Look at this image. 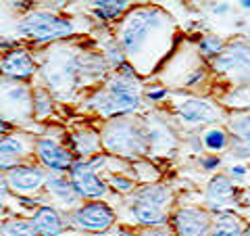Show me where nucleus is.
Returning a JSON list of instances; mask_svg holds the SVG:
<instances>
[{
    "instance_id": "1",
    "label": "nucleus",
    "mask_w": 250,
    "mask_h": 236,
    "mask_svg": "<svg viewBox=\"0 0 250 236\" xmlns=\"http://www.w3.org/2000/svg\"><path fill=\"white\" fill-rule=\"evenodd\" d=\"M136 73L129 65L119 67V73L113 75L103 90L90 98V105L104 117H117L134 113L140 107V92L136 88Z\"/></svg>"
},
{
    "instance_id": "2",
    "label": "nucleus",
    "mask_w": 250,
    "mask_h": 236,
    "mask_svg": "<svg viewBox=\"0 0 250 236\" xmlns=\"http://www.w3.org/2000/svg\"><path fill=\"white\" fill-rule=\"evenodd\" d=\"M171 25V19L159 9H138L123 23L119 34V46L123 52H127L131 59L140 57L148 50L152 42V34L167 31Z\"/></svg>"
},
{
    "instance_id": "3",
    "label": "nucleus",
    "mask_w": 250,
    "mask_h": 236,
    "mask_svg": "<svg viewBox=\"0 0 250 236\" xmlns=\"http://www.w3.org/2000/svg\"><path fill=\"white\" fill-rule=\"evenodd\" d=\"M90 61H94V57H82L71 50L52 52V57L44 65V80L48 88L61 96H67V90L77 88L80 77L88 73Z\"/></svg>"
},
{
    "instance_id": "4",
    "label": "nucleus",
    "mask_w": 250,
    "mask_h": 236,
    "mask_svg": "<svg viewBox=\"0 0 250 236\" xmlns=\"http://www.w3.org/2000/svg\"><path fill=\"white\" fill-rule=\"evenodd\" d=\"M171 201V192L161 184L144 186L134 194L131 201V215L140 226L156 228L165 226L167 222V207Z\"/></svg>"
},
{
    "instance_id": "5",
    "label": "nucleus",
    "mask_w": 250,
    "mask_h": 236,
    "mask_svg": "<svg viewBox=\"0 0 250 236\" xmlns=\"http://www.w3.org/2000/svg\"><path fill=\"white\" fill-rule=\"evenodd\" d=\"M103 144L119 157H142L148 146L146 130L129 119H115L104 128Z\"/></svg>"
},
{
    "instance_id": "6",
    "label": "nucleus",
    "mask_w": 250,
    "mask_h": 236,
    "mask_svg": "<svg viewBox=\"0 0 250 236\" xmlns=\"http://www.w3.org/2000/svg\"><path fill=\"white\" fill-rule=\"evenodd\" d=\"M17 31L34 42H50V40L69 38L75 31V27L69 19L59 17V15H54V13L34 11L19 21Z\"/></svg>"
},
{
    "instance_id": "7",
    "label": "nucleus",
    "mask_w": 250,
    "mask_h": 236,
    "mask_svg": "<svg viewBox=\"0 0 250 236\" xmlns=\"http://www.w3.org/2000/svg\"><path fill=\"white\" fill-rule=\"evenodd\" d=\"M34 111V100L31 92L23 82H15L9 77L0 80V117L4 121L13 123H25Z\"/></svg>"
},
{
    "instance_id": "8",
    "label": "nucleus",
    "mask_w": 250,
    "mask_h": 236,
    "mask_svg": "<svg viewBox=\"0 0 250 236\" xmlns=\"http://www.w3.org/2000/svg\"><path fill=\"white\" fill-rule=\"evenodd\" d=\"M73 226H77L83 232L90 234H103L111 230L115 224V211L111 205H106L103 201H88L85 205L77 207L71 215Z\"/></svg>"
},
{
    "instance_id": "9",
    "label": "nucleus",
    "mask_w": 250,
    "mask_h": 236,
    "mask_svg": "<svg viewBox=\"0 0 250 236\" xmlns=\"http://www.w3.org/2000/svg\"><path fill=\"white\" fill-rule=\"evenodd\" d=\"M69 180H71L75 192L80 194V199L96 201V199H103L108 190L106 184L98 178L96 169L88 161H75L71 165V169H69Z\"/></svg>"
},
{
    "instance_id": "10",
    "label": "nucleus",
    "mask_w": 250,
    "mask_h": 236,
    "mask_svg": "<svg viewBox=\"0 0 250 236\" xmlns=\"http://www.w3.org/2000/svg\"><path fill=\"white\" fill-rule=\"evenodd\" d=\"M171 224H173L175 236H210L213 219L208 211L200 207H182L173 213Z\"/></svg>"
},
{
    "instance_id": "11",
    "label": "nucleus",
    "mask_w": 250,
    "mask_h": 236,
    "mask_svg": "<svg viewBox=\"0 0 250 236\" xmlns=\"http://www.w3.org/2000/svg\"><path fill=\"white\" fill-rule=\"evenodd\" d=\"M213 69L219 73H242L244 80H250V44L233 42L219 57L213 59Z\"/></svg>"
},
{
    "instance_id": "12",
    "label": "nucleus",
    "mask_w": 250,
    "mask_h": 236,
    "mask_svg": "<svg viewBox=\"0 0 250 236\" xmlns=\"http://www.w3.org/2000/svg\"><path fill=\"white\" fill-rule=\"evenodd\" d=\"M46 171L36 165H17L6 171V182L9 188L19 194H36L42 186H46Z\"/></svg>"
},
{
    "instance_id": "13",
    "label": "nucleus",
    "mask_w": 250,
    "mask_h": 236,
    "mask_svg": "<svg viewBox=\"0 0 250 236\" xmlns=\"http://www.w3.org/2000/svg\"><path fill=\"white\" fill-rule=\"evenodd\" d=\"M36 157L40 159L42 165H46L48 169H52L54 174H61V171L71 169L73 155L62 148L59 142H54L50 138H38L36 140Z\"/></svg>"
},
{
    "instance_id": "14",
    "label": "nucleus",
    "mask_w": 250,
    "mask_h": 236,
    "mask_svg": "<svg viewBox=\"0 0 250 236\" xmlns=\"http://www.w3.org/2000/svg\"><path fill=\"white\" fill-rule=\"evenodd\" d=\"M0 73L15 82H27L36 73V61L23 48L9 50L0 59Z\"/></svg>"
},
{
    "instance_id": "15",
    "label": "nucleus",
    "mask_w": 250,
    "mask_h": 236,
    "mask_svg": "<svg viewBox=\"0 0 250 236\" xmlns=\"http://www.w3.org/2000/svg\"><path fill=\"white\" fill-rule=\"evenodd\" d=\"M175 115L179 117L182 121L186 123H215L219 121V109L215 105H210L208 100H202V98H190V100H184L175 107Z\"/></svg>"
},
{
    "instance_id": "16",
    "label": "nucleus",
    "mask_w": 250,
    "mask_h": 236,
    "mask_svg": "<svg viewBox=\"0 0 250 236\" xmlns=\"http://www.w3.org/2000/svg\"><path fill=\"white\" fill-rule=\"evenodd\" d=\"M31 222H34L38 236H62L67 232V222L62 219L59 211L50 205L38 207L34 217H31Z\"/></svg>"
},
{
    "instance_id": "17",
    "label": "nucleus",
    "mask_w": 250,
    "mask_h": 236,
    "mask_svg": "<svg viewBox=\"0 0 250 236\" xmlns=\"http://www.w3.org/2000/svg\"><path fill=\"white\" fill-rule=\"evenodd\" d=\"M233 196H236V188H233L231 180L223 174L215 176L207 186V199L210 203V209L219 211V213H223L225 203L233 201Z\"/></svg>"
},
{
    "instance_id": "18",
    "label": "nucleus",
    "mask_w": 250,
    "mask_h": 236,
    "mask_svg": "<svg viewBox=\"0 0 250 236\" xmlns=\"http://www.w3.org/2000/svg\"><path fill=\"white\" fill-rule=\"evenodd\" d=\"M23 157H25V142L21 136H4L0 138V169L9 171L17 165H23Z\"/></svg>"
},
{
    "instance_id": "19",
    "label": "nucleus",
    "mask_w": 250,
    "mask_h": 236,
    "mask_svg": "<svg viewBox=\"0 0 250 236\" xmlns=\"http://www.w3.org/2000/svg\"><path fill=\"white\" fill-rule=\"evenodd\" d=\"M46 188H48V192L65 207H75V203L80 201V194L75 192L71 180L62 178L61 174H54L46 180Z\"/></svg>"
},
{
    "instance_id": "20",
    "label": "nucleus",
    "mask_w": 250,
    "mask_h": 236,
    "mask_svg": "<svg viewBox=\"0 0 250 236\" xmlns=\"http://www.w3.org/2000/svg\"><path fill=\"white\" fill-rule=\"evenodd\" d=\"M244 224L238 215L229 213V211H223L213 219V226H210V236H242L244 234Z\"/></svg>"
},
{
    "instance_id": "21",
    "label": "nucleus",
    "mask_w": 250,
    "mask_h": 236,
    "mask_svg": "<svg viewBox=\"0 0 250 236\" xmlns=\"http://www.w3.org/2000/svg\"><path fill=\"white\" fill-rule=\"evenodd\" d=\"M0 236H38V232L31 219L11 217L0 224Z\"/></svg>"
},
{
    "instance_id": "22",
    "label": "nucleus",
    "mask_w": 250,
    "mask_h": 236,
    "mask_svg": "<svg viewBox=\"0 0 250 236\" xmlns=\"http://www.w3.org/2000/svg\"><path fill=\"white\" fill-rule=\"evenodd\" d=\"M229 130L236 136V142L250 148V113H242L229 119Z\"/></svg>"
},
{
    "instance_id": "23",
    "label": "nucleus",
    "mask_w": 250,
    "mask_h": 236,
    "mask_svg": "<svg viewBox=\"0 0 250 236\" xmlns=\"http://www.w3.org/2000/svg\"><path fill=\"white\" fill-rule=\"evenodd\" d=\"M129 2H125V0H111V2H92V9H94V15H98L100 19H115L119 17L121 13L127 11Z\"/></svg>"
},
{
    "instance_id": "24",
    "label": "nucleus",
    "mask_w": 250,
    "mask_h": 236,
    "mask_svg": "<svg viewBox=\"0 0 250 236\" xmlns=\"http://www.w3.org/2000/svg\"><path fill=\"white\" fill-rule=\"evenodd\" d=\"M229 144V136L228 132L221 128H208L202 132V146L208 151H223Z\"/></svg>"
},
{
    "instance_id": "25",
    "label": "nucleus",
    "mask_w": 250,
    "mask_h": 236,
    "mask_svg": "<svg viewBox=\"0 0 250 236\" xmlns=\"http://www.w3.org/2000/svg\"><path fill=\"white\" fill-rule=\"evenodd\" d=\"M73 148L80 155H92L100 148V140L94 132H77L73 134Z\"/></svg>"
},
{
    "instance_id": "26",
    "label": "nucleus",
    "mask_w": 250,
    "mask_h": 236,
    "mask_svg": "<svg viewBox=\"0 0 250 236\" xmlns=\"http://www.w3.org/2000/svg\"><path fill=\"white\" fill-rule=\"evenodd\" d=\"M198 48H200V52L205 54V57L215 59V57H219V54L223 52V40L219 36H205V38H200Z\"/></svg>"
},
{
    "instance_id": "27",
    "label": "nucleus",
    "mask_w": 250,
    "mask_h": 236,
    "mask_svg": "<svg viewBox=\"0 0 250 236\" xmlns=\"http://www.w3.org/2000/svg\"><path fill=\"white\" fill-rule=\"evenodd\" d=\"M31 100H34V113L36 117H46L50 111H52V103L48 98V92H46L44 88H36L34 94H31Z\"/></svg>"
},
{
    "instance_id": "28",
    "label": "nucleus",
    "mask_w": 250,
    "mask_h": 236,
    "mask_svg": "<svg viewBox=\"0 0 250 236\" xmlns=\"http://www.w3.org/2000/svg\"><path fill=\"white\" fill-rule=\"evenodd\" d=\"M108 184L119 192H131L134 190V182L125 176H108Z\"/></svg>"
},
{
    "instance_id": "29",
    "label": "nucleus",
    "mask_w": 250,
    "mask_h": 236,
    "mask_svg": "<svg viewBox=\"0 0 250 236\" xmlns=\"http://www.w3.org/2000/svg\"><path fill=\"white\" fill-rule=\"evenodd\" d=\"M9 182H6V174H0V213L6 211V199H9Z\"/></svg>"
},
{
    "instance_id": "30",
    "label": "nucleus",
    "mask_w": 250,
    "mask_h": 236,
    "mask_svg": "<svg viewBox=\"0 0 250 236\" xmlns=\"http://www.w3.org/2000/svg\"><path fill=\"white\" fill-rule=\"evenodd\" d=\"M219 165H221V159L215 155H208V157H200V167L202 169H207V171H213L217 169Z\"/></svg>"
},
{
    "instance_id": "31",
    "label": "nucleus",
    "mask_w": 250,
    "mask_h": 236,
    "mask_svg": "<svg viewBox=\"0 0 250 236\" xmlns=\"http://www.w3.org/2000/svg\"><path fill=\"white\" fill-rule=\"evenodd\" d=\"M167 88H159V86H154V88H148L146 90V96L150 100H165L167 98Z\"/></svg>"
},
{
    "instance_id": "32",
    "label": "nucleus",
    "mask_w": 250,
    "mask_h": 236,
    "mask_svg": "<svg viewBox=\"0 0 250 236\" xmlns=\"http://www.w3.org/2000/svg\"><path fill=\"white\" fill-rule=\"evenodd\" d=\"M210 11H213L215 15H228L231 11V6L228 2H215L213 6H210Z\"/></svg>"
},
{
    "instance_id": "33",
    "label": "nucleus",
    "mask_w": 250,
    "mask_h": 236,
    "mask_svg": "<svg viewBox=\"0 0 250 236\" xmlns=\"http://www.w3.org/2000/svg\"><path fill=\"white\" fill-rule=\"evenodd\" d=\"M229 174H231L233 178H244V176L248 174V169L244 167V165H233V167L229 169Z\"/></svg>"
},
{
    "instance_id": "34",
    "label": "nucleus",
    "mask_w": 250,
    "mask_h": 236,
    "mask_svg": "<svg viewBox=\"0 0 250 236\" xmlns=\"http://www.w3.org/2000/svg\"><path fill=\"white\" fill-rule=\"evenodd\" d=\"M11 130H13V125H11L9 121H4L2 117H0V138L9 136V134H11Z\"/></svg>"
},
{
    "instance_id": "35",
    "label": "nucleus",
    "mask_w": 250,
    "mask_h": 236,
    "mask_svg": "<svg viewBox=\"0 0 250 236\" xmlns=\"http://www.w3.org/2000/svg\"><path fill=\"white\" fill-rule=\"evenodd\" d=\"M240 6H242L244 11H250V0H244V2H240Z\"/></svg>"
},
{
    "instance_id": "36",
    "label": "nucleus",
    "mask_w": 250,
    "mask_h": 236,
    "mask_svg": "<svg viewBox=\"0 0 250 236\" xmlns=\"http://www.w3.org/2000/svg\"><path fill=\"white\" fill-rule=\"evenodd\" d=\"M242 236H250V226L244 228V234H242Z\"/></svg>"
}]
</instances>
